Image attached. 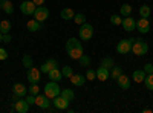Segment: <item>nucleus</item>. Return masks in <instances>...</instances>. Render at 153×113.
Returning a JSON list of instances; mask_svg holds the SVG:
<instances>
[{"instance_id": "nucleus-7", "label": "nucleus", "mask_w": 153, "mask_h": 113, "mask_svg": "<svg viewBox=\"0 0 153 113\" xmlns=\"http://www.w3.org/2000/svg\"><path fill=\"white\" fill-rule=\"evenodd\" d=\"M51 98H48L45 93L42 95V93H38L37 96H35V106H38L40 109H43V110H46V109H49L51 107Z\"/></svg>"}, {"instance_id": "nucleus-17", "label": "nucleus", "mask_w": 153, "mask_h": 113, "mask_svg": "<svg viewBox=\"0 0 153 113\" xmlns=\"http://www.w3.org/2000/svg\"><path fill=\"white\" fill-rule=\"evenodd\" d=\"M26 29H28L29 32H37V31H40V29H42V21H38V20H35V18L28 20Z\"/></svg>"}, {"instance_id": "nucleus-37", "label": "nucleus", "mask_w": 153, "mask_h": 113, "mask_svg": "<svg viewBox=\"0 0 153 113\" xmlns=\"http://www.w3.org/2000/svg\"><path fill=\"white\" fill-rule=\"evenodd\" d=\"M28 93H31V95H38V93H40V87H38L37 84H31V87H29V89H28Z\"/></svg>"}, {"instance_id": "nucleus-43", "label": "nucleus", "mask_w": 153, "mask_h": 113, "mask_svg": "<svg viewBox=\"0 0 153 113\" xmlns=\"http://www.w3.org/2000/svg\"><path fill=\"white\" fill-rule=\"evenodd\" d=\"M143 112H144V113H152V112H153V110H150V109H144V110H143Z\"/></svg>"}, {"instance_id": "nucleus-31", "label": "nucleus", "mask_w": 153, "mask_h": 113, "mask_svg": "<svg viewBox=\"0 0 153 113\" xmlns=\"http://www.w3.org/2000/svg\"><path fill=\"white\" fill-rule=\"evenodd\" d=\"M139 16L149 18V17H150V6H149V5H143L141 8H139Z\"/></svg>"}, {"instance_id": "nucleus-40", "label": "nucleus", "mask_w": 153, "mask_h": 113, "mask_svg": "<svg viewBox=\"0 0 153 113\" xmlns=\"http://www.w3.org/2000/svg\"><path fill=\"white\" fill-rule=\"evenodd\" d=\"M2 41H3V43H11V35H9V32H8V34H3Z\"/></svg>"}, {"instance_id": "nucleus-18", "label": "nucleus", "mask_w": 153, "mask_h": 113, "mask_svg": "<svg viewBox=\"0 0 153 113\" xmlns=\"http://www.w3.org/2000/svg\"><path fill=\"white\" fill-rule=\"evenodd\" d=\"M0 9L5 14H12L14 12V5L11 3V0H0Z\"/></svg>"}, {"instance_id": "nucleus-14", "label": "nucleus", "mask_w": 153, "mask_h": 113, "mask_svg": "<svg viewBox=\"0 0 153 113\" xmlns=\"http://www.w3.org/2000/svg\"><path fill=\"white\" fill-rule=\"evenodd\" d=\"M117 83H118V86L121 87L123 90H127L130 87V78L127 77V75H124V73H121L120 77L117 78Z\"/></svg>"}, {"instance_id": "nucleus-11", "label": "nucleus", "mask_w": 153, "mask_h": 113, "mask_svg": "<svg viewBox=\"0 0 153 113\" xmlns=\"http://www.w3.org/2000/svg\"><path fill=\"white\" fill-rule=\"evenodd\" d=\"M12 92H14L16 98H22L25 95H28V89L23 83H16L14 86H12Z\"/></svg>"}, {"instance_id": "nucleus-24", "label": "nucleus", "mask_w": 153, "mask_h": 113, "mask_svg": "<svg viewBox=\"0 0 153 113\" xmlns=\"http://www.w3.org/2000/svg\"><path fill=\"white\" fill-rule=\"evenodd\" d=\"M12 29V24L9 20H0V32L2 34H8Z\"/></svg>"}, {"instance_id": "nucleus-30", "label": "nucleus", "mask_w": 153, "mask_h": 113, "mask_svg": "<svg viewBox=\"0 0 153 113\" xmlns=\"http://www.w3.org/2000/svg\"><path fill=\"white\" fill-rule=\"evenodd\" d=\"M123 73V69L120 67V66H113L112 69H110V78H113V80H117L120 75Z\"/></svg>"}, {"instance_id": "nucleus-20", "label": "nucleus", "mask_w": 153, "mask_h": 113, "mask_svg": "<svg viewBox=\"0 0 153 113\" xmlns=\"http://www.w3.org/2000/svg\"><path fill=\"white\" fill-rule=\"evenodd\" d=\"M71 83L74 86H83L86 83V77L84 75H80V73H74L71 77Z\"/></svg>"}, {"instance_id": "nucleus-10", "label": "nucleus", "mask_w": 153, "mask_h": 113, "mask_svg": "<svg viewBox=\"0 0 153 113\" xmlns=\"http://www.w3.org/2000/svg\"><path fill=\"white\" fill-rule=\"evenodd\" d=\"M121 26L127 31V32H133L136 29V20L133 17H124L123 18V23H121Z\"/></svg>"}, {"instance_id": "nucleus-39", "label": "nucleus", "mask_w": 153, "mask_h": 113, "mask_svg": "<svg viewBox=\"0 0 153 113\" xmlns=\"http://www.w3.org/2000/svg\"><path fill=\"white\" fill-rule=\"evenodd\" d=\"M144 72L146 73H153V64H150V63H149V64H146L144 66Z\"/></svg>"}, {"instance_id": "nucleus-27", "label": "nucleus", "mask_w": 153, "mask_h": 113, "mask_svg": "<svg viewBox=\"0 0 153 113\" xmlns=\"http://www.w3.org/2000/svg\"><path fill=\"white\" fill-rule=\"evenodd\" d=\"M22 64H23L25 67H26V69L32 67V64H34L32 57H31V55H28V54H25V55H23V58H22Z\"/></svg>"}, {"instance_id": "nucleus-9", "label": "nucleus", "mask_w": 153, "mask_h": 113, "mask_svg": "<svg viewBox=\"0 0 153 113\" xmlns=\"http://www.w3.org/2000/svg\"><path fill=\"white\" fill-rule=\"evenodd\" d=\"M136 29H138V32H141V34H147L150 31V20L146 18V17H141L136 21Z\"/></svg>"}, {"instance_id": "nucleus-41", "label": "nucleus", "mask_w": 153, "mask_h": 113, "mask_svg": "<svg viewBox=\"0 0 153 113\" xmlns=\"http://www.w3.org/2000/svg\"><path fill=\"white\" fill-rule=\"evenodd\" d=\"M6 58H8V52L5 51V49H0V60L3 61V60H6Z\"/></svg>"}, {"instance_id": "nucleus-22", "label": "nucleus", "mask_w": 153, "mask_h": 113, "mask_svg": "<svg viewBox=\"0 0 153 113\" xmlns=\"http://www.w3.org/2000/svg\"><path fill=\"white\" fill-rule=\"evenodd\" d=\"M68 55L72 58V60H80V57L83 55V47H75V49H69L66 51Z\"/></svg>"}, {"instance_id": "nucleus-1", "label": "nucleus", "mask_w": 153, "mask_h": 113, "mask_svg": "<svg viewBox=\"0 0 153 113\" xmlns=\"http://www.w3.org/2000/svg\"><path fill=\"white\" fill-rule=\"evenodd\" d=\"M132 52L138 57H144L149 52V44L143 40V38H136L132 44Z\"/></svg>"}, {"instance_id": "nucleus-44", "label": "nucleus", "mask_w": 153, "mask_h": 113, "mask_svg": "<svg viewBox=\"0 0 153 113\" xmlns=\"http://www.w3.org/2000/svg\"><path fill=\"white\" fill-rule=\"evenodd\" d=\"M2 37H3V34H2V32H0V43H2Z\"/></svg>"}, {"instance_id": "nucleus-42", "label": "nucleus", "mask_w": 153, "mask_h": 113, "mask_svg": "<svg viewBox=\"0 0 153 113\" xmlns=\"http://www.w3.org/2000/svg\"><path fill=\"white\" fill-rule=\"evenodd\" d=\"M32 2H34L37 6H42V5H45V2H46V0H32Z\"/></svg>"}, {"instance_id": "nucleus-4", "label": "nucleus", "mask_w": 153, "mask_h": 113, "mask_svg": "<svg viewBox=\"0 0 153 113\" xmlns=\"http://www.w3.org/2000/svg\"><path fill=\"white\" fill-rule=\"evenodd\" d=\"M78 35H80V38H81V40L89 41V40L92 38V35H94V26H92V24H89V23H83V24H80Z\"/></svg>"}, {"instance_id": "nucleus-8", "label": "nucleus", "mask_w": 153, "mask_h": 113, "mask_svg": "<svg viewBox=\"0 0 153 113\" xmlns=\"http://www.w3.org/2000/svg\"><path fill=\"white\" fill-rule=\"evenodd\" d=\"M69 103H71V101H68V99L63 98L61 95H58V96H55V98L52 99V106H54L57 110H66V109L69 107Z\"/></svg>"}, {"instance_id": "nucleus-12", "label": "nucleus", "mask_w": 153, "mask_h": 113, "mask_svg": "<svg viewBox=\"0 0 153 113\" xmlns=\"http://www.w3.org/2000/svg\"><path fill=\"white\" fill-rule=\"evenodd\" d=\"M28 81L31 84H37L38 81H40V70H38L37 67H29L28 69Z\"/></svg>"}, {"instance_id": "nucleus-21", "label": "nucleus", "mask_w": 153, "mask_h": 113, "mask_svg": "<svg viewBox=\"0 0 153 113\" xmlns=\"http://www.w3.org/2000/svg\"><path fill=\"white\" fill-rule=\"evenodd\" d=\"M60 16H61L63 20H74L75 12H74V9H71V8H63L61 12H60Z\"/></svg>"}, {"instance_id": "nucleus-5", "label": "nucleus", "mask_w": 153, "mask_h": 113, "mask_svg": "<svg viewBox=\"0 0 153 113\" xmlns=\"http://www.w3.org/2000/svg\"><path fill=\"white\" fill-rule=\"evenodd\" d=\"M35 9H37V5L32 0H25V2L20 3V11L23 16H34Z\"/></svg>"}, {"instance_id": "nucleus-25", "label": "nucleus", "mask_w": 153, "mask_h": 113, "mask_svg": "<svg viewBox=\"0 0 153 113\" xmlns=\"http://www.w3.org/2000/svg\"><path fill=\"white\" fill-rule=\"evenodd\" d=\"M120 14H121V17H129V16L132 14V5H129V3H124V5H121Z\"/></svg>"}, {"instance_id": "nucleus-38", "label": "nucleus", "mask_w": 153, "mask_h": 113, "mask_svg": "<svg viewBox=\"0 0 153 113\" xmlns=\"http://www.w3.org/2000/svg\"><path fill=\"white\" fill-rule=\"evenodd\" d=\"M26 103L29 104V106H32V104H35V95H28V99H26Z\"/></svg>"}, {"instance_id": "nucleus-29", "label": "nucleus", "mask_w": 153, "mask_h": 113, "mask_svg": "<svg viewBox=\"0 0 153 113\" xmlns=\"http://www.w3.org/2000/svg\"><path fill=\"white\" fill-rule=\"evenodd\" d=\"M101 66L110 70V69H112V67L115 66V63H113V58H110V57H106V58H103V61H101Z\"/></svg>"}, {"instance_id": "nucleus-35", "label": "nucleus", "mask_w": 153, "mask_h": 113, "mask_svg": "<svg viewBox=\"0 0 153 113\" xmlns=\"http://www.w3.org/2000/svg\"><path fill=\"white\" fill-rule=\"evenodd\" d=\"M86 80H89V81H94V80H97V72L95 70H92V69H87V72H86Z\"/></svg>"}, {"instance_id": "nucleus-13", "label": "nucleus", "mask_w": 153, "mask_h": 113, "mask_svg": "<svg viewBox=\"0 0 153 113\" xmlns=\"http://www.w3.org/2000/svg\"><path fill=\"white\" fill-rule=\"evenodd\" d=\"M55 67H58V63H57V60H54V58H48V60L43 63V64H42L40 72L48 73L49 70H52V69H55Z\"/></svg>"}, {"instance_id": "nucleus-6", "label": "nucleus", "mask_w": 153, "mask_h": 113, "mask_svg": "<svg viewBox=\"0 0 153 113\" xmlns=\"http://www.w3.org/2000/svg\"><path fill=\"white\" fill-rule=\"evenodd\" d=\"M48 17H49V9L46 6H43V5L42 6H37V9L34 12V18L43 23L45 20H48Z\"/></svg>"}, {"instance_id": "nucleus-36", "label": "nucleus", "mask_w": 153, "mask_h": 113, "mask_svg": "<svg viewBox=\"0 0 153 113\" xmlns=\"http://www.w3.org/2000/svg\"><path fill=\"white\" fill-rule=\"evenodd\" d=\"M74 21H75L76 24H83V23H86V16H84V14H75Z\"/></svg>"}, {"instance_id": "nucleus-32", "label": "nucleus", "mask_w": 153, "mask_h": 113, "mask_svg": "<svg viewBox=\"0 0 153 113\" xmlns=\"http://www.w3.org/2000/svg\"><path fill=\"white\" fill-rule=\"evenodd\" d=\"M61 73H63V77H65V78H71L72 75H74V70H72L71 66H65V67L61 69Z\"/></svg>"}, {"instance_id": "nucleus-19", "label": "nucleus", "mask_w": 153, "mask_h": 113, "mask_svg": "<svg viewBox=\"0 0 153 113\" xmlns=\"http://www.w3.org/2000/svg\"><path fill=\"white\" fill-rule=\"evenodd\" d=\"M48 77L51 78V81H61L63 80V73H61V69H58V67H55V69H52V70H49L48 72Z\"/></svg>"}, {"instance_id": "nucleus-26", "label": "nucleus", "mask_w": 153, "mask_h": 113, "mask_svg": "<svg viewBox=\"0 0 153 113\" xmlns=\"http://www.w3.org/2000/svg\"><path fill=\"white\" fill-rule=\"evenodd\" d=\"M60 95H61L63 98H66L68 101H74V99H75V93H74V90H71V89H61Z\"/></svg>"}, {"instance_id": "nucleus-16", "label": "nucleus", "mask_w": 153, "mask_h": 113, "mask_svg": "<svg viewBox=\"0 0 153 113\" xmlns=\"http://www.w3.org/2000/svg\"><path fill=\"white\" fill-rule=\"evenodd\" d=\"M110 78V70L103 67V66H100V69L97 70V80L100 81H107Z\"/></svg>"}, {"instance_id": "nucleus-33", "label": "nucleus", "mask_w": 153, "mask_h": 113, "mask_svg": "<svg viewBox=\"0 0 153 113\" xmlns=\"http://www.w3.org/2000/svg\"><path fill=\"white\" fill-rule=\"evenodd\" d=\"M110 23L113 24V26H120V24L123 23V17H121V16H115V14H113V16L110 17Z\"/></svg>"}, {"instance_id": "nucleus-15", "label": "nucleus", "mask_w": 153, "mask_h": 113, "mask_svg": "<svg viewBox=\"0 0 153 113\" xmlns=\"http://www.w3.org/2000/svg\"><path fill=\"white\" fill-rule=\"evenodd\" d=\"M29 104L26 103V99H17L16 101V112L17 113H28Z\"/></svg>"}, {"instance_id": "nucleus-23", "label": "nucleus", "mask_w": 153, "mask_h": 113, "mask_svg": "<svg viewBox=\"0 0 153 113\" xmlns=\"http://www.w3.org/2000/svg\"><path fill=\"white\" fill-rule=\"evenodd\" d=\"M146 72H144V69L143 70H135L133 72V75H132V80L135 81V83H143L144 81V78H146Z\"/></svg>"}, {"instance_id": "nucleus-34", "label": "nucleus", "mask_w": 153, "mask_h": 113, "mask_svg": "<svg viewBox=\"0 0 153 113\" xmlns=\"http://www.w3.org/2000/svg\"><path fill=\"white\" fill-rule=\"evenodd\" d=\"M78 61H80V66H83V67H87L89 64H91V58H89L87 55H84V54L80 57Z\"/></svg>"}, {"instance_id": "nucleus-2", "label": "nucleus", "mask_w": 153, "mask_h": 113, "mask_svg": "<svg viewBox=\"0 0 153 113\" xmlns=\"http://www.w3.org/2000/svg\"><path fill=\"white\" fill-rule=\"evenodd\" d=\"M43 90H45V95H46L48 98H51V99H54L55 96H58L60 92H61V89H60V86H58L57 81H49V83L45 86Z\"/></svg>"}, {"instance_id": "nucleus-3", "label": "nucleus", "mask_w": 153, "mask_h": 113, "mask_svg": "<svg viewBox=\"0 0 153 113\" xmlns=\"http://www.w3.org/2000/svg\"><path fill=\"white\" fill-rule=\"evenodd\" d=\"M136 38L135 37H132V38H126V40H121L118 44H117V52L121 54V55H126V54H129L132 51V44Z\"/></svg>"}, {"instance_id": "nucleus-28", "label": "nucleus", "mask_w": 153, "mask_h": 113, "mask_svg": "<svg viewBox=\"0 0 153 113\" xmlns=\"http://www.w3.org/2000/svg\"><path fill=\"white\" fill-rule=\"evenodd\" d=\"M143 83L146 84V87H147L149 90H153V73H147Z\"/></svg>"}]
</instances>
